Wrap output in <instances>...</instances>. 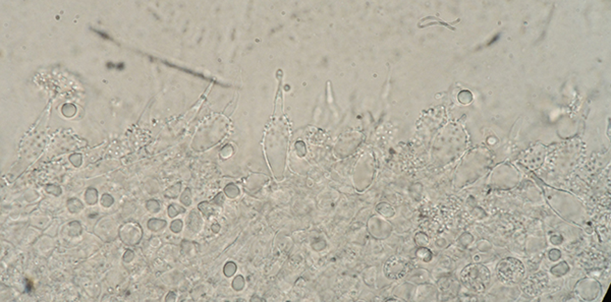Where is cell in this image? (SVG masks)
I'll list each match as a JSON object with an SVG mask.
<instances>
[{
    "label": "cell",
    "mask_w": 611,
    "mask_h": 302,
    "mask_svg": "<svg viewBox=\"0 0 611 302\" xmlns=\"http://www.w3.org/2000/svg\"><path fill=\"white\" fill-rule=\"evenodd\" d=\"M497 276L502 283L515 285L525 276V266L521 262L513 257L502 259L497 266Z\"/></svg>",
    "instance_id": "2"
},
{
    "label": "cell",
    "mask_w": 611,
    "mask_h": 302,
    "mask_svg": "<svg viewBox=\"0 0 611 302\" xmlns=\"http://www.w3.org/2000/svg\"><path fill=\"white\" fill-rule=\"evenodd\" d=\"M462 280L466 288L475 292H483L490 282V273L485 266L471 265L462 273Z\"/></svg>",
    "instance_id": "1"
}]
</instances>
